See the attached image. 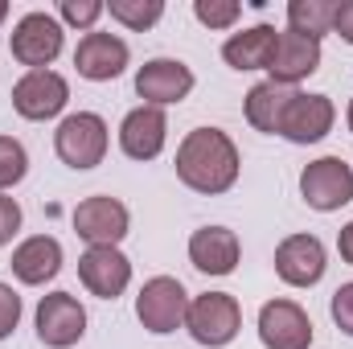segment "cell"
<instances>
[{"mask_svg": "<svg viewBox=\"0 0 353 349\" xmlns=\"http://www.w3.org/2000/svg\"><path fill=\"white\" fill-rule=\"evenodd\" d=\"M173 169H176V181L185 189L205 193V197H218V193H230L239 185L243 157H239V144L222 128H193L176 144Z\"/></svg>", "mask_w": 353, "mask_h": 349, "instance_id": "1", "label": "cell"}, {"mask_svg": "<svg viewBox=\"0 0 353 349\" xmlns=\"http://www.w3.org/2000/svg\"><path fill=\"white\" fill-rule=\"evenodd\" d=\"M111 148V128L99 111H70L58 119V132H54V152L66 169L74 173H90L103 165Z\"/></svg>", "mask_w": 353, "mask_h": 349, "instance_id": "2", "label": "cell"}, {"mask_svg": "<svg viewBox=\"0 0 353 349\" xmlns=\"http://www.w3.org/2000/svg\"><path fill=\"white\" fill-rule=\"evenodd\" d=\"M185 333L205 349H226L243 333V304L230 292H201L189 296Z\"/></svg>", "mask_w": 353, "mask_h": 349, "instance_id": "3", "label": "cell"}, {"mask_svg": "<svg viewBox=\"0 0 353 349\" xmlns=\"http://www.w3.org/2000/svg\"><path fill=\"white\" fill-rule=\"evenodd\" d=\"M62 46H66L62 21H58L54 12H41V8L25 12V17L12 25V37H8V54H12L25 70H50V66L58 62Z\"/></svg>", "mask_w": 353, "mask_h": 349, "instance_id": "4", "label": "cell"}, {"mask_svg": "<svg viewBox=\"0 0 353 349\" xmlns=\"http://www.w3.org/2000/svg\"><path fill=\"white\" fill-rule=\"evenodd\" d=\"M185 312H189V292L176 275H152L136 292V321L152 337H169L185 329Z\"/></svg>", "mask_w": 353, "mask_h": 349, "instance_id": "5", "label": "cell"}, {"mask_svg": "<svg viewBox=\"0 0 353 349\" xmlns=\"http://www.w3.org/2000/svg\"><path fill=\"white\" fill-rule=\"evenodd\" d=\"M33 325H37V341L46 349H74L87 337L90 317L74 292H50L37 300Z\"/></svg>", "mask_w": 353, "mask_h": 349, "instance_id": "6", "label": "cell"}, {"mask_svg": "<svg viewBox=\"0 0 353 349\" xmlns=\"http://www.w3.org/2000/svg\"><path fill=\"white\" fill-rule=\"evenodd\" d=\"M70 222L87 247H119L132 230V210L111 193H94V197H83L74 206Z\"/></svg>", "mask_w": 353, "mask_h": 349, "instance_id": "7", "label": "cell"}, {"mask_svg": "<svg viewBox=\"0 0 353 349\" xmlns=\"http://www.w3.org/2000/svg\"><path fill=\"white\" fill-rule=\"evenodd\" d=\"M300 197L316 214H337L353 201V169L341 157H316L300 169Z\"/></svg>", "mask_w": 353, "mask_h": 349, "instance_id": "8", "label": "cell"}, {"mask_svg": "<svg viewBox=\"0 0 353 349\" xmlns=\"http://www.w3.org/2000/svg\"><path fill=\"white\" fill-rule=\"evenodd\" d=\"M70 103V83L58 70H25L12 87V111L29 123L58 119Z\"/></svg>", "mask_w": 353, "mask_h": 349, "instance_id": "9", "label": "cell"}, {"mask_svg": "<svg viewBox=\"0 0 353 349\" xmlns=\"http://www.w3.org/2000/svg\"><path fill=\"white\" fill-rule=\"evenodd\" d=\"M333 123H337V103L329 94H321V90H296L292 103H288V111H283L279 136L288 144L308 148V144H321L333 132Z\"/></svg>", "mask_w": 353, "mask_h": 349, "instance_id": "10", "label": "cell"}, {"mask_svg": "<svg viewBox=\"0 0 353 349\" xmlns=\"http://www.w3.org/2000/svg\"><path fill=\"white\" fill-rule=\"evenodd\" d=\"M197 87L193 66H185L181 58H148L136 70V94L144 99V107H176L185 103Z\"/></svg>", "mask_w": 353, "mask_h": 349, "instance_id": "11", "label": "cell"}, {"mask_svg": "<svg viewBox=\"0 0 353 349\" xmlns=\"http://www.w3.org/2000/svg\"><path fill=\"white\" fill-rule=\"evenodd\" d=\"M255 329H259L263 349H308L312 337H316V333H312V317H308L296 300H288V296L267 300L263 308H259Z\"/></svg>", "mask_w": 353, "mask_h": 349, "instance_id": "12", "label": "cell"}, {"mask_svg": "<svg viewBox=\"0 0 353 349\" xmlns=\"http://www.w3.org/2000/svg\"><path fill=\"white\" fill-rule=\"evenodd\" d=\"M329 271V251L316 235H288L275 247V275L288 288H316Z\"/></svg>", "mask_w": 353, "mask_h": 349, "instance_id": "13", "label": "cell"}, {"mask_svg": "<svg viewBox=\"0 0 353 349\" xmlns=\"http://www.w3.org/2000/svg\"><path fill=\"white\" fill-rule=\"evenodd\" d=\"M169 144V115L161 107H132L119 119V152L128 161H157Z\"/></svg>", "mask_w": 353, "mask_h": 349, "instance_id": "14", "label": "cell"}, {"mask_svg": "<svg viewBox=\"0 0 353 349\" xmlns=\"http://www.w3.org/2000/svg\"><path fill=\"white\" fill-rule=\"evenodd\" d=\"M79 279L90 296L119 300L132 288V259L119 247H87L79 255Z\"/></svg>", "mask_w": 353, "mask_h": 349, "instance_id": "15", "label": "cell"}, {"mask_svg": "<svg viewBox=\"0 0 353 349\" xmlns=\"http://www.w3.org/2000/svg\"><path fill=\"white\" fill-rule=\"evenodd\" d=\"M128 66H132V50H128V41L119 33H103V29L83 33L79 50H74V70L87 83H111Z\"/></svg>", "mask_w": 353, "mask_h": 349, "instance_id": "16", "label": "cell"}, {"mask_svg": "<svg viewBox=\"0 0 353 349\" xmlns=\"http://www.w3.org/2000/svg\"><path fill=\"white\" fill-rule=\"evenodd\" d=\"M185 251H189V263L201 275H214V279L234 275L239 263H243V243H239V235L230 226H197L189 235Z\"/></svg>", "mask_w": 353, "mask_h": 349, "instance_id": "17", "label": "cell"}, {"mask_svg": "<svg viewBox=\"0 0 353 349\" xmlns=\"http://www.w3.org/2000/svg\"><path fill=\"white\" fill-rule=\"evenodd\" d=\"M321 58H325L321 41H312L304 33H292V29H279V46H275V58H271L267 79L279 83V87L300 90L304 79H312L321 70Z\"/></svg>", "mask_w": 353, "mask_h": 349, "instance_id": "18", "label": "cell"}, {"mask_svg": "<svg viewBox=\"0 0 353 349\" xmlns=\"http://www.w3.org/2000/svg\"><path fill=\"white\" fill-rule=\"evenodd\" d=\"M62 243L54 239V235H29V239H21L17 247H12V275H17V283H25V288H46L50 279H58V271H62Z\"/></svg>", "mask_w": 353, "mask_h": 349, "instance_id": "19", "label": "cell"}, {"mask_svg": "<svg viewBox=\"0 0 353 349\" xmlns=\"http://www.w3.org/2000/svg\"><path fill=\"white\" fill-rule=\"evenodd\" d=\"M275 46H279V29L275 25H251L243 33H230L222 41V62L239 74H251V70H271V58H275Z\"/></svg>", "mask_w": 353, "mask_h": 349, "instance_id": "20", "label": "cell"}, {"mask_svg": "<svg viewBox=\"0 0 353 349\" xmlns=\"http://www.w3.org/2000/svg\"><path fill=\"white\" fill-rule=\"evenodd\" d=\"M292 87H279V83H255V87L247 90V99H243V115H247V123L255 128V132H263V136H279V123H283V111H288V103H292Z\"/></svg>", "mask_w": 353, "mask_h": 349, "instance_id": "21", "label": "cell"}, {"mask_svg": "<svg viewBox=\"0 0 353 349\" xmlns=\"http://www.w3.org/2000/svg\"><path fill=\"white\" fill-rule=\"evenodd\" d=\"M333 12L337 0H288V29L325 41V33H333Z\"/></svg>", "mask_w": 353, "mask_h": 349, "instance_id": "22", "label": "cell"}, {"mask_svg": "<svg viewBox=\"0 0 353 349\" xmlns=\"http://www.w3.org/2000/svg\"><path fill=\"white\" fill-rule=\"evenodd\" d=\"M107 12H111V21H119L123 29L144 33V29H152V25L165 17V0H107Z\"/></svg>", "mask_w": 353, "mask_h": 349, "instance_id": "23", "label": "cell"}, {"mask_svg": "<svg viewBox=\"0 0 353 349\" xmlns=\"http://www.w3.org/2000/svg\"><path fill=\"white\" fill-rule=\"evenodd\" d=\"M29 177V152L17 136H0V193L17 189Z\"/></svg>", "mask_w": 353, "mask_h": 349, "instance_id": "24", "label": "cell"}, {"mask_svg": "<svg viewBox=\"0 0 353 349\" xmlns=\"http://www.w3.org/2000/svg\"><path fill=\"white\" fill-rule=\"evenodd\" d=\"M107 12V4L103 0H58V21H62V29H79V33H94V25H99V17Z\"/></svg>", "mask_w": 353, "mask_h": 349, "instance_id": "25", "label": "cell"}, {"mask_svg": "<svg viewBox=\"0 0 353 349\" xmlns=\"http://www.w3.org/2000/svg\"><path fill=\"white\" fill-rule=\"evenodd\" d=\"M193 17L205 29H234L243 21V4L239 0H193Z\"/></svg>", "mask_w": 353, "mask_h": 349, "instance_id": "26", "label": "cell"}, {"mask_svg": "<svg viewBox=\"0 0 353 349\" xmlns=\"http://www.w3.org/2000/svg\"><path fill=\"white\" fill-rule=\"evenodd\" d=\"M21 312H25V304H21V296H17V288H12V283H0V341H8V337L17 333Z\"/></svg>", "mask_w": 353, "mask_h": 349, "instance_id": "27", "label": "cell"}, {"mask_svg": "<svg viewBox=\"0 0 353 349\" xmlns=\"http://www.w3.org/2000/svg\"><path fill=\"white\" fill-rule=\"evenodd\" d=\"M329 312H333V325H337L345 337H353V279H350V283H341V288L333 292Z\"/></svg>", "mask_w": 353, "mask_h": 349, "instance_id": "28", "label": "cell"}, {"mask_svg": "<svg viewBox=\"0 0 353 349\" xmlns=\"http://www.w3.org/2000/svg\"><path fill=\"white\" fill-rule=\"evenodd\" d=\"M21 222H25L21 201H17V197H8V193H0V247H8V243L17 239Z\"/></svg>", "mask_w": 353, "mask_h": 349, "instance_id": "29", "label": "cell"}, {"mask_svg": "<svg viewBox=\"0 0 353 349\" xmlns=\"http://www.w3.org/2000/svg\"><path fill=\"white\" fill-rule=\"evenodd\" d=\"M333 33L353 46V0H337V12H333Z\"/></svg>", "mask_w": 353, "mask_h": 349, "instance_id": "30", "label": "cell"}, {"mask_svg": "<svg viewBox=\"0 0 353 349\" xmlns=\"http://www.w3.org/2000/svg\"><path fill=\"white\" fill-rule=\"evenodd\" d=\"M337 251H341V259L353 267V218L341 226V235H337Z\"/></svg>", "mask_w": 353, "mask_h": 349, "instance_id": "31", "label": "cell"}, {"mask_svg": "<svg viewBox=\"0 0 353 349\" xmlns=\"http://www.w3.org/2000/svg\"><path fill=\"white\" fill-rule=\"evenodd\" d=\"M345 128L353 132V99H350V107H345Z\"/></svg>", "mask_w": 353, "mask_h": 349, "instance_id": "32", "label": "cell"}, {"mask_svg": "<svg viewBox=\"0 0 353 349\" xmlns=\"http://www.w3.org/2000/svg\"><path fill=\"white\" fill-rule=\"evenodd\" d=\"M4 17H8V0H0V25H4Z\"/></svg>", "mask_w": 353, "mask_h": 349, "instance_id": "33", "label": "cell"}]
</instances>
